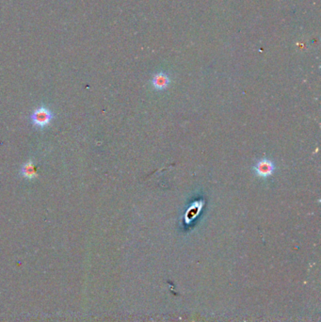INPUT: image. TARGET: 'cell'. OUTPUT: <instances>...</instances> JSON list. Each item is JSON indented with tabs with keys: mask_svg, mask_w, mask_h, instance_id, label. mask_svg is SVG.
Masks as SVG:
<instances>
[{
	"mask_svg": "<svg viewBox=\"0 0 321 322\" xmlns=\"http://www.w3.org/2000/svg\"><path fill=\"white\" fill-rule=\"evenodd\" d=\"M54 119V113L45 107L36 108L31 114V122L38 128L46 127Z\"/></svg>",
	"mask_w": 321,
	"mask_h": 322,
	"instance_id": "cell-1",
	"label": "cell"
},
{
	"mask_svg": "<svg viewBox=\"0 0 321 322\" xmlns=\"http://www.w3.org/2000/svg\"><path fill=\"white\" fill-rule=\"evenodd\" d=\"M275 171L274 163L268 159H263L258 161L254 166V172L262 178H268L272 176Z\"/></svg>",
	"mask_w": 321,
	"mask_h": 322,
	"instance_id": "cell-2",
	"label": "cell"
},
{
	"mask_svg": "<svg viewBox=\"0 0 321 322\" xmlns=\"http://www.w3.org/2000/svg\"><path fill=\"white\" fill-rule=\"evenodd\" d=\"M170 84L169 76L164 73H157L153 78V86L157 89H164Z\"/></svg>",
	"mask_w": 321,
	"mask_h": 322,
	"instance_id": "cell-3",
	"label": "cell"
},
{
	"mask_svg": "<svg viewBox=\"0 0 321 322\" xmlns=\"http://www.w3.org/2000/svg\"><path fill=\"white\" fill-rule=\"evenodd\" d=\"M21 176L27 179H34L37 177L36 168L31 161L26 162L21 168Z\"/></svg>",
	"mask_w": 321,
	"mask_h": 322,
	"instance_id": "cell-4",
	"label": "cell"
}]
</instances>
